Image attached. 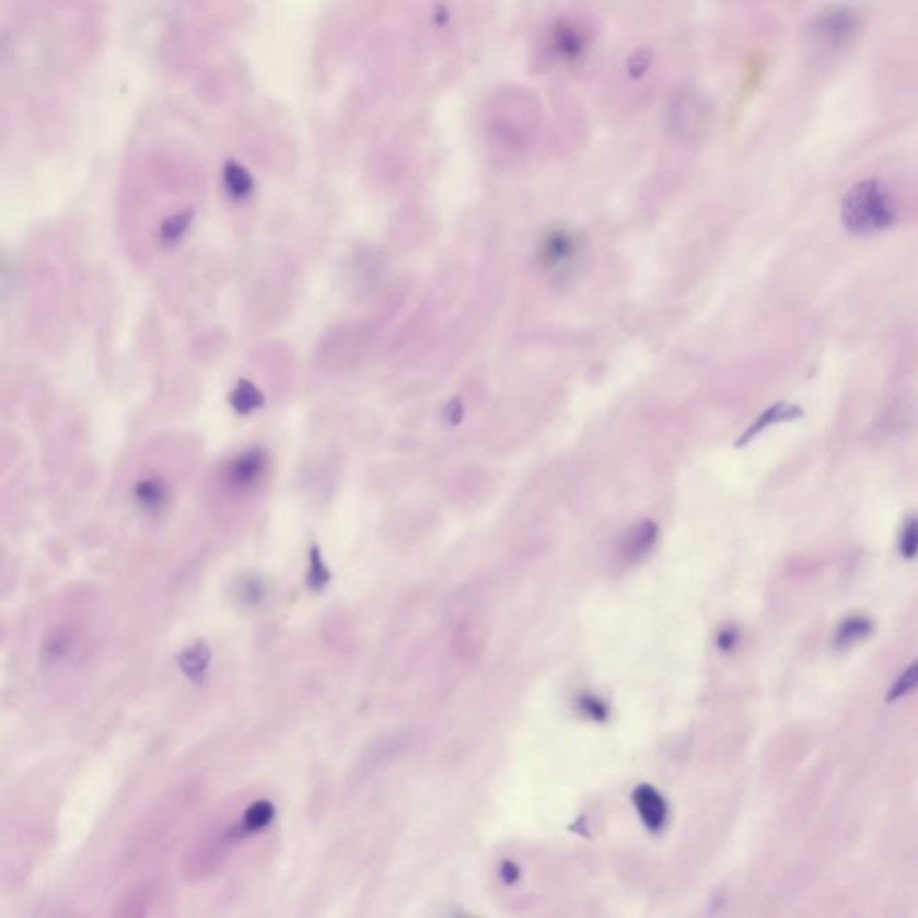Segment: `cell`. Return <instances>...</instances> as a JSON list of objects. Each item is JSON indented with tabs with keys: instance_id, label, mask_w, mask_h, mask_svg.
<instances>
[{
	"instance_id": "obj_17",
	"label": "cell",
	"mask_w": 918,
	"mask_h": 918,
	"mask_svg": "<svg viewBox=\"0 0 918 918\" xmlns=\"http://www.w3.org/2000/svg\"><path fill=\"white\" fill-rule=\"evenodd\" d=\"M898 551L906 560H914L918 555V515H909L904 521L898 536Z\"/></svg>"
},
{
	"instance_id": "obj_19",
	"label": "cell",
	"mask_w": 918,
	"mask_h": 918,
	"mask_svg": "<svg viewBox=\"0 0 918 918\" xmlns=\"http://www.w3.org/2000/svg\"><path fill=\"white\" fill-rule=\"evenodd\" d=\"M918 689V662L909 665L908 670L904 671L903 675L898 676L894 685L890 687L886 701H895L903 696L909 695L911 690Z\"/></svg>"
},
{
	"instance_id": "obj_1",
	"label": "cell",
	"mask_w": 918,
	"mask_h": 918,
	"mask_svg": "<svg viewBox=\"0 0 918 918\" xmlns=\"http://www.w3.org/2000/svg\"><path fill=\"white\" fill-rule=\"evenodd\" d=\"M863 30V16L849 4H830L818 11L805 30V49L816 61H829L855 45Z\"/></svg>"
},
{
	"instance_id": "obj_8",
	"label": "cell",
	"mask_w": 918,
	"mask_h": 918,
	"mask_svg": "<svg viewBox=\"0 0 918 918\" xmlns=\"http://www.w3.org/2000/svg\"><path fill=\"white\" fill-rule=\"evenodd\" d=\"M135 499L144 512L159 513L167 507L170 490L160 479H146L135 488Z\"/></svg>"
},
{
	"instance_id": "obj_13",
	"label": "cell",
	"mask_w": 918,
	"mask_h": 918,
	"mask_svg": "<svg viewBox=\"0 0 918 918\" xmlns=\"http://www.w3.org/2000/svg\"><path fill=\"white\" fill-rule=\"evenodd\" d=\"M230 404L241 415H248L264 406V395L249 381H239L230 395Z\"/></svg>"
},
{
	"instance_id": "obj_2",
	"label": "cell",
	"mask_w": 918,
	"mask_h": 918,
	"mask_svg": "<svg viewBox=\"0 0 918 918\" xmlns=\"http://www.w3.org/2000/svg\"><path fill=\"white\" fill-rule=\"evenodd\" d=\"M841 219L850 234L872 235L883 232L897 221L894 194L881 179L858 182L845 194Z\"/></svg>"
},
{
	"instance_id": "obj_15",
	"label": "cell",
	"mask_w": 918,
	"mask_h": 918,
	"mask_svg": "<svg viewBox=\"0 0 918 918\" xmlns=\"http://www.w3.org/2000/svg\"><path fill=\"white\" fill-rule=\"evenodd\" d=\"M870 631H872V620L869 617H849V619H845L841 626H839L834 641H836V644L845 648V646L855 644L859 639L869 636Z\"/></svg>"
},
{
	"instance_id": "obj_6",
	"label": "cell",
	"mask_w": 918,
	"mask_h": 918,
	"mask_svg": "<svg viewBox=\"0 0 918 918\" xmlns=\"http://www.w3.org/2000/svg\"><path fill=\"white\" fill-rule=\"evenodd\" d=\"M802 415H804L802 407L786 403L775 404V406L766 409V411L763 412L757 420H755L754 426H752V428L743 434V438H741L740 442H737V445H745V443L749 442L752 438L757 437L759 432L771 428L774 423L791 422V420H797V418L802 417Z\"/></svg>"
},
{
	"instance_id": "obj_10",
	"label": "cell",
	"mask_w": 918,
	"mask_h": 918,
	"mask_svg": "<svg viewBox=\"0 0 918 918\" xmlns=\"http://www.w3.org/2000/svg\"><path fill=\"white\" fill-rule=\"evenodd\" d=\"M210 659H212V655H210L209 646L205 642H198V644L190 646L189 650H185L178 656V664L190 681L199 684L207 676Z\"/></svg>"
},
{
	"instance_id": "obj_12",
	"label": "cell",
	"mask_w": 918,
	"mask_h": 918,
	"mask_svg": "<svg viewBox=\"0 0 918 918\" xmlns=\"http://www.w3.org/2000/svg\"><path fill=\"white\" fill-rule=\"evenodd\" d=\"M275 814H277V811H275V805L269 800H258V802L249 805L239 825H241V829H243L246 836H252V834L258 833V830L266 829L274 822Z\"/></svg>"
},
{
	"instance_id": "obj_7",
	"label": "cell",
	"mask_w": 918,
	"mask_h": 918,
	"mask_svg": "<svg viewBox=\"0 0 918 918\" xmlns=\"http://www.w3.org/2000/svg\"><path fill=\"white\" fill-rule=\"evenodd\" d=\"M637 810L641 813L644 822L651 830L661 829L665 824V802L661 794L651 788H637Z\"/></svg>"
},
{
	"instance_id": "obj_5",
	"label": "cell",
	"mask_w": 918,
	"mask_h": 918,
	"mask_svg": "<svg viewBox=\"0 0 918 918\" xmlns=\"http://www.w3.org/2000/svg\"><path fill=\"white\" fill-rule=\"evenodd\" d=\"M578 243L567 230H553L541 244V260L547 268H563L577 255Z\"/></svg>"
},
{
	"instance_id": "obj_3",
	"label": "cell",
	"mask_w": 918,
	"mask_h": 918,
	"mask_svg": "<svg viewBox=\"0 0 918 918\" xmlns=\"http://www.w3.org/2000/svg\"><path fill=\"white\" fill-rule=\"evenodd\" d=\"M268 470V456L260 449L243 452L230 462L224 479L234 491H248L257 487Z\"/></svg>"
},
{
	"instance_id": "obj_14",
	"label": "cell",
	"mask_w": 918,
	"mask_h": 918,
	"mask_svg": "<svg viewBox=\"0 0 918 918\" xmlns=\"http://www.w3.org/2000/svg\"><path fill=\"white\" fill-rule=\"evenodd\" d=\"M268 596V586L260 577H244L235 585V597L244 606H258Z\"/></svg>"
},
{
	"instance_id": "obj_20",
	"label": "cell",
	"mask_w": 918,
	"mask_h": 918,
	"mask_svg": "<svg viewBox=\"0 0 918 918\" xmlns=\"http://www.w3.org/2000/svg\"><path fill=\"white\" fill-rule=\"evenodd\" d=\"M226 185H229V193L237 199L246 198L252 190V179L243 171L235 170V167L226 174Z\"/></svg>"
},
{
	"instance_id": "obj_4",
	"label": "cell",
	"mask_w": 918,
	"mask_h": 918,
	"mask_svg": "<svg viewBox=\"0 0 918 918\" xmlns=\"http://www.w3.org/2000/svg\"><path fill=\"white\" fill-rule=\"evenodd\" d=\"M551 45L561 60H580L591 45V36L577 22L561 21L553 27Z\"/></svg>"
},
{
	"instance_id": "obj_9",
	"label": "cell",
	"mask_w": 918,
	"mask_h": 918,
	"mask_svg": "<svg viewBox=\"0 0 918 918\" xmlns=\"http://www.w3.org/2000/svg\"><path fill=\"white\" fill-rule=\"evenodd\" d=\"M656 527L651 522H642L631 527L623 542V556L628 560H639L646 553L650 551L655 544Z\"/></svg>"
},
{
	"instance_id": "obj_16",
	"label": "cell",
	"mask_w": 918,
	"mask_h": 918,
	"mask_svg": "<svg viewBox=\"0 0 918 918\" xmlns=\"http://www.w3.org/2000/svg\"><path fill=\"white\" fill-rule=\"evenodd\" d=\"M190 221H193V212H182V214L165 219L160 226V239L165 244L178 243L184 239L185 232L189 230Z\"/></svg>"
},
{
	"instance_id": "obj_11",
	"label": "cell",
	"mask_w": 918,
	"mask_h": 918,
	"mask_svg": "<svg viewBox=\"0 0 918 918\" xmlns=\"http://www.w3.org/2000/svg\"><path fill=\"white\" fill-rule=\"evenodd\" d=\"M74 636L70 634L69 628L58 626L56 630L49 631L42 644V659L47 664H58L69 656L70 651L74 648Z\"/></svg>"
},
{
	"instance_id": "obj_18",
	"label": "cell",
	"mask_w": 918,
	"mask_h": 918,
	"mask_svg": "<svg viewBox=\"0 0 918 918\" xmlns=\"http://www.w3.org/2000/svg\"><path fill=\"white\" fill-rule=\"evenodd\" d=\"M333 574L328 571L327 563L322 558L318 547L311 549V566H309L307 585L313 591H323L328 585Z\"/></svg>"
}]
</instances>
